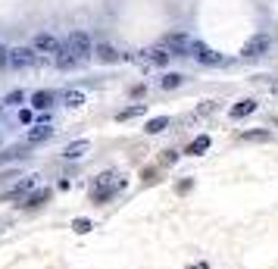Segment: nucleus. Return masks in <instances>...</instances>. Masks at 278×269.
<instances>
[{
	"instance_id": "nucleus-1",
	"label": "nucleus",
	"mask_w": 278,
	"mask_h": 269,
	"mask_svg": "<svg viewBox=\"0 0 278 269\" xmlns=\"http://www.w3.org/2000/svg\"><path fill=\"white\" fill-rule=\"evenodd\" d=\"M66 47H69V50L78 57V63H82V60H88V57L94 53L88 31H69V41H66Z\"/></svg>"
},
{
	"instance_id": "nucleus-2",
	"label": "nucleus",
	"mask_w": 278,
	"mask_h": 269,
	"mask_svg": "<svg viewBox=\"0 0 278 269\" xmlns=\"http://www.w3.org/2000/svg\"><path fill=\"white\" fill-rule=\"evenodd\" d=\"M191 57H194L197 63H203V66H222V63H225L222 53H216L213 47H207V44H200V41L191 44Z\"/></svg>"
},
{
	"instance_id": "nucleus-3",
	"label": "nucleus",
	"mask_w": 278,
	"mask_h": 269,
	"mask_svg": "<svg viewBox=\"0 0 278 269\" xmlns=\"http://www.w3.org/2000/svg\"><path fill=\"white\" fill-rule=\"evenodd\" d=\"M38 63V50L31 47H10V66L13 69H31Z\"/></svg>"
},
{
	"instance_id": "nucleus-4",
	"label": "nucleus",
	"mask_w": 278,
	"mask_h": 269,
	"mask_svg": "<svg viewBox=\"0 0 278 269\" xmlns=\"http://www.w3.org/2000/svg\"><path fill=\"white\" fill-rule=\"evenodd\" d=\"M34 50L38 53H60V41H57V38L53 34H47V31H41V34H34Z\"/></svg>"
},
{
	"instance_id": "nucleus-5",
	"label": "nucleus",
	"mask_w": 278,
	"mask_h": 269,
	"mask_svg": "<svg viewBox=\"0 0 278 269\" xmlns=\"http://www.w3.org/2000/svg\"><path fill=\"white\" fill-rule=\"evenodd\" d=\"M166 47L175 57H191V44H188L184 34H166Z\"/></svg>"
},
{
	"instance_id": "nucleus-6",
	"label": "nucleus",
	"mask_w": 278,
	"mask_h": 269,
	"mask_svg": "<svg viewBox=\"0 0 278 269\" xmlns=\"http://www.w3.org/2000/svg\"><path fill=\"white\" fill-rule=\"evenodd\" d=\"M91 150V141L88 138H78V141H72V144H66V150H63V157L66 160H82L85 153Z\"/></svg>"
},
{
	"instance_id": "nucleus-7",
	"label": "nucleus",
	"mask_w": 278,
	"mask_h": 269,
	"mask_svg": "<svg viewBox=\"0 0 278 269\" xmlns=\"http://www.w3.org/2000/svg\"><path fill=\"white\" fill-rule=\"evenodd\" d=\"M269 50V38L266 34H256V38H250V41L244 44V57H263Z\"/></svg>"
},
{
	"instance_id": "nucleus-8",
	"label": "nucleus",
	"mask_w": 278,
	"mask_h": 269,
	"mask_svg": "<svg viewBox=\"0 0 278 269\" xmlns=\"http://www.w3.org/2000/svg\"><path fill=\"white\" fill-rule=\"evenodd\" d=\"M250 113H256V100H237L234 106H231V119H244V116H250Z\"/></svg>"
},
{
	"instance_id": "nucleus-9",
	"label": "nucleus",
	"mask_w": 278,
	"mask_h": 269,
	"mask_svg": "<svg viewBox=\"0 0 278 269\" xmlns=\"http://www.w3.org/2000/svg\"><path fill=\"white\" fill-rule=\"evenodd\" d=\"M50 135H53V129H50L47 122H41V125H34V129L25 135V141H28V144H41V141H47Z\"/></svg>"
},
{
	"instance_id": "nucleus-10",
	"label": "nucleus",
	"mask_w": 278,
	"mask_h": 269,
	"mask_svg": "<svg viewBox=\"0 0 278 269\" xmlns=\"http://www.w3.org/2000/svg\"><path fill=\"white\" fill-rule=\"evenodd\" d=\"M53 103V91H34L31 94V106L34 110H47Z\"/></svg>"
},
{
	"instance_id": "nucleus-11",
	"label": "nucleus",
	"mask_w": 278,
	"mask_h": 269,
	"mask_svg": "<svg viewBox=\"0 0 278 269\" xmlns=\"http://www.w3.org/2000/svg\"><path fill=\"white\" fill-rule=\"evenodd\" d=\"M166 129H169V116H153V119L144 125L147 135H160V132H166Z\"/></svg>"
},
{
	"instance_id": "nucleus-12",
	"label": "nucleus",
	"mask_w": 278,
	"mask_h": 269,
	"mask_svg": "<svg viewBox=\"0 0 278 269\" xmlns=\"http://www.w3.org/2000/svg\"><path fill=\"white\" fill-rule=\"evenodd\" d=\"M57 66H60V69H72V66H78V57H75L69 47H60V53H57Z\"/></svg>"
},
{
	"instance_id": "nucleus-13",
	"label": "nucleus",
	"mask_w": 278,
	"mask_h": 269,
	"mask_svg": "<svg viewBox=\"0 0 278 269\" xmlns=\"http://www.w3.org/2000/svg\"><path fill=\"white\" fill-rule=\"evenodd\" d=\"M147 60L156 63V66H166V63L172 60V53H169L166 47H153V50H147Z\"/></svg>"
},
{
	"instance_id": "nucleus-14",
	"label": "nucleus",
	"mask_w": 278,
	"mask_h": 269,
	"mask_svg": "<svg viewBox=\"0 0 278 269\" xmlns=\"http://www.w3.org/2000/svg\"><path fill=\"white\" fill-rule=\"evenodd\" d=\"M63 100H66V106H72V110H78L85 103V91H78V88H69L66 94H63Z\"/></svg>"
},
{
	"instance_id": "nucleus-15",
	"label": "nucleus",
	"mask_w": 278,
	"mask_h": 269,
	"mask_svg": "<svg viewBox=\"0 0 278 269\" xmlns=\"http://www.w3.org/2000/svg\"><path fill=\"white\" fill-rule=\"evenodd\" d=\"M94 53H97V60H100V63H116V60H119L116 47H109V44H97V50H94Z\"/></svg>"
},
{
	"instance_id": "nucleus-16",
	"label": "nucleus",
	"mask_w": 278,
	"mask_h": 269,
	"mask_svg": "<svg viewBox=\"0 0 278 269\" xmlns=\"http://www.w3.org/2000/svg\"><path fill=\"white\" fill-rule=\"evenodd\" d=\"M203 150H210V138H207V135H200V138H197V141L188 147V153H191V157H200Z\"/></svg>"
},
{
	"instance_id": "nucleus-17",
	"label": "nucleus",
	"mask_w": 278,
	"mask_h": 269,
	"mask_svg": "<svg viewBox=\"0 0 278 269\" xmlns=\"http://www.w3.org/2000/svg\"><path fill=\"white\" fill-rule=\"evenodd\" d=\"M181 82H184V75H178V72H169V75H163V82H160V85H163L166 91H172V88H178Z\"/></svg>"
},
{
	"instance_id": "nucleus-18",
	"label": "nucleus",
	"mask_w": 278,
	"mask_h": 269,
	"mask_svg": "<svg viewBox=\"0 0 278 269\" xmlns=\"http://www.w3.org/2000/svg\"><path fill=\"white\" fill-rule=\"evenodd\" d=\"M141 113H144V103H135V106H128V110H122V113H119V122H125V119H135V116H141Z\"/></svg>"
},
{
	"instance_id": "nucleus-19",
	"label": "nucleus",
	"mask_w": 278,
	"mask_h": 269,
	"mask_svg": "<svg viewBox=\"0 0 278 269\" xmlns=\"http://www.w3.org/2000/svg\"><path fill=\"white\" fill-rule=\"evenodd\" d=\"M47 198H50V191H38V194H31V198H28V204H25V207H41V204H47Z\"/></svg>"
},
{
	"instance_id": "nucleus-20",
	"label": "nucleus",
	"mask_w": 278,
	"mask_h": 269,
	"mask_svg": "<svg viewBox=\"0 0 278 269\" xmlns=\"http://www.w3.org/2000/svg\"><path fill=\"white\" fill-rule=\"evenodd\" d=\"M272 132H244V141H269Z\"/></svg>"
},
{
	"instance_id": "nucleus-21",
	"label": "nucleus",
	"mask_w": 278,
	"mask_h": 269,
	"mask_svg": "<svg viewBox=\"0 0 278 269\" xmlns=\"http://www.w3.org/2000/svg\"><path fill=\"white\" fill-rule=\"evenodd\" d=\"M72 228H75L78 235H85V232H91V219H75V222H72Z\"/></svg>"
},
{
	"instance_id": "nucleus-22",
	"label": "nucleus",
	"mask_w": 278,
	"mask_h": 269,
	"mask_svg": "<svg viewBox=\"0 0 278 269\" xmlns=\"http://www.w3.org/2000/svg\"><path fill=\"white\" fill-rule=\"evenodd\" d=\"M0 66H10V47L0 44Z\"/></svg>"
},
{
	"instance_id": "nucleus-23",
	"label": "nucleus",
	"mask_w": 278,
	"mask_h": 269,
	"mask_svg": "<svg viewBox=\"0 0 278 269\" xmlns=\"http://www.w3.org/2000/svg\"><path fill=\"white\" fill-rule=\"evenodd\" d=\"M22 100H25V94H22V91H13V94L7 97V103H22Z\"/></svg>"
},
{
	"instance_id": "nucleus-24",
	"label": "nucleus",
	"mask_w": 278,
	"mask_h": 269,
	"mask_svg": "<svg viewBox=\"0 0 278 269\" xmlns=\"http://www.w3.org/2000/svg\"><path fill=\"white\" fill-rule=\"evenodd\" d=\"M272 91H275V94H278V85H275V88H272Z\"/></svg>"
}]
</instances>
